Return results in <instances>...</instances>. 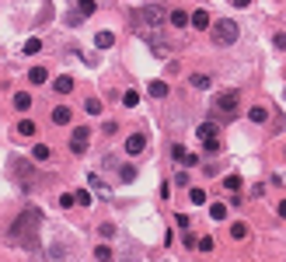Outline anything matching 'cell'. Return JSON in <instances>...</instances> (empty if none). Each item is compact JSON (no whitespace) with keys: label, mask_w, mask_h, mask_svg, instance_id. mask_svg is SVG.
Returning <instances> with one entry per match:
<instances>
[{"label":"cell","mask_w":286,"mask_h":262,"mask_svg":"<svg viewBox=\"0 0 286 262\" xmlns=\"http://www.w3.org/2000/svg\"><path fill=\"white\" fill-rule=\"evenodd\" d=\"M237 21H230V18H223L220 25H217V32H213V42L217 46H230V42H237Z\"/></svg>","instance_id":"cell-1"},{"label":"cell","mask_w":286,"mask_h":262,"mask_svg":"<svg viewBox=\"0 0 286 262\" xmlns=\"http://www.w3.org/2000/svg\"><path fill=\"white\" fill-rule=\"evenodd\" d=\"M140 18H143L150 28H160V25H164V7H157V4H147V7L140 11Z\"/></svg>","instance_id":"cell-2"},{"label":"cell","mask_w":286,"mask_h":262,"mask_svg":"<svg viewBox=\"0 0 286 262\" xmlns=\"http://www.w3.org/2000/svg\"><path fill=\"white\" fill-rule=\"evenodd\" d=\"M237 101H241V95H237V91H223V95H217L213 108H217V112H234V108H237Z\"/></svg>","instance_id":"cell-3"},{"label":"cell","mask_w":286,"mask_h":262,"mask_svg":"<svg viewBox=\"0 0 286 262\" xmlns=\"http://www.w3.org/2000/svg\"><path fill=\"white\" fill-rule=\"evenodd\" d=\"M88 143H91V130H73V136H70V151L73 154H84Z\"/></svg>","instance_id":"cell-4"},{"label":"cell","mask_w":286,"mask_h":262,"mask_svg":"<svg viewBox=\"0 0 286 262\" xmlns=\"http://www.w3.org/2000/svg\"><path fill=\"white\" fill-rule=\"evenodd\" d=\"M91 14H95V0H80V4L70 11V18H66V21H70V25H77V21H84V18H91Z\"/></svg>","instance_id":"cell-5"},{"label":"cell","mask_w":286,"mask_h":262,"mask_svg":"<svg viewBox=\"0 0 286 262\" xmlns=\"http://www.w3.org/2000/svg\"><path fill=\"white\" fill-rule=\"evenodd\" d=\"M143 147H147V136H143V133H133V136L126 140V154H140Z\"/></svg>","instance_id":"cell-6"},{"label":"cell","mask_w":286,"mask_h":262,"mask_svg":"<svg viewBox=\"0 0 286 262\" xmlns=\"http://www.w3.org/2000/svg\"><path fill=\"white\" fill-rule=\"evenodd\" d=\"M70 116H73V112H70L66 105H56V108H53V123H56V126H66Z\"/></svg>","instance_id":"cell-7"},{"label":"cell","mask_w":286,"mask_h":262,"mask_svg":"<svg viewBox=\"0 0 286 262\" xmlns=\"http://www.w3.org/2000/svg\"><path fill=\"white\" fill-rule=\"evenodd\" d=\"M217 133H220V130H217V123H202V126L195 130V136H199V140H217Z\"/></svg>","instance_id":"cell-8"},{"label":"cell","mask_w":286,"mask_h":262,"mask_svg":"<svg viewBox=\"0 0 286 262\" xmlns=\"http://www.w3.org/2000/svg\"><path fill=\"white\" fill-rule=\"evenodd\" d=\"M95 46H98V49H112V46H115V35H112V32H98V35H95Z\"/></svg>","instance_id":"cell-9"},{"label":"cell","mask_w":286,"mask_h":262,"mask_svg":"<svg viewBox=\"0 0 286 262\" xmlns=\"http://www.w3.org/2000/svg\"><path fill=\"white\" fill-rule=\"evenodd\" d=\"M248 119H252V123H265V119H269V108H265V105L248 108Z\"/></svg>","instance_id":"cell-10"},{"label":"cell","mask_w":286,"mask_h":262,"mask_svg":"<svg viewBox=\"0 0 286 262\" xmlns=\"http://www.w3.org/2000/svg\"><path fill=\"white\" fill-rule=\"evenodd\" d=\"M28 81H32V84H46V81H49V73H46V66H32V73H28Z\"/></svg>","instance_id":"cell-11"},{"label":"cell","mask_w":286,"mask_h":262,"mask_svg":"<svg viewBox=\"0 0 286 262\" xmlns=\"http://www.w3.org/2000/svg\"><path fill=\"white\" fill-rule=\"evenodd\" d=\"M49 154H53L49 143H35V147H32V158H35V161H49Z\"/></svg>","instance_id":"cell-12"},{"label":"cell","mask_w":286,"mask_h":262,"mask_svg":"<svg viewBox=\"0 0 286 262\" xmlns=\"http://www.w3.org/2000/svg\"><path fill=\"white\" fill-rule=\"evenodd\" d=\"M60 95H70L73 91V77H66V73H63V77H56V84H53Z\"/></svg>","instance_id":"cell-13"},{"label":"cell","mask_w":286,"mask_h":262,"mask_svg":"<svg viewBox=\"0 0 286 262\" xmlns=\"http://www.w3.org/2000/svg\"><path fill=\"white\" fill-rule=\"evenodd\" d=\"M14 108H18V112H28V108H32V95H28V91L14 95Z\"/></svg>","instance_id":"cell-14"},{"label":"cell","mask_w":286,"mask_h":262,"mask_svg":"<svg viewBox=\"0 0 286 262\" xmlns=\"http://www.w3.org/2000/svg\"><path fill=\"white\" fill-rule=\"evenodd\" d=\"M168 18H171V25H175V28H185V25H189V21H192V18H189V14H185V11H171V14H168Z\"/></svg>","instance_id":"cell-15"},{"label":"cell","mask_w":286,"mask_h":262,"mask_svg":"<svg viewBox=\"0 0 286 262\" xmlns=\"http://www.w3.org/2000/svg\"><path fill=\"white\" fill-rule=\"evenodd\" d=\"M192 25H195V28H206V25H210V14H206V11H192Z\"/></svg>","instance_id":"cell-16"},{"label":"cell","mask_w":286,"mask_h":262,"mask_svg":"<svg viewBox=\"0 0 286 262\" xmlns=\"http://www.w3.org/2000/svg\"><path fill=\"white\" fill-rule=\"evenodd\" d=\"M150 95H154V98H164V95H168V84H164V81H150Z\"/></svg>","instance_id":"cell-17"},{"label":"cell","mask_w":286,"mask_h":262,"mask_svg":"<svg viewBox=\"0 0 286 262\" xmlns=\"http://www.w3.org/2000/svg\"><path fill=\"white\" fill-rule=\"evenodd\" d=\"M84 112H88V116H101V101L98 98H88L84 101Z\"/></svg>","instance_id":"cell-18"},{"label":"cell","mask_w":286,"mask_h":262,"mask_svg":"<svg viewBox=\"0 0 286 262\" xmlns=\"http://www.w3.org/2000/svg\"><path fill=\"white\" fill-rule=\"evenodd\" d=\"M210 84H213V81L206 77V73H195V77H192V88H199V91H206Z\"/></svg>","instance_id":"cell-19"},{"label":"cell","mask_w":286,"mask_h":262,"mask_svg":"<svg viewBox=\"0 0 286 262\" xmlns=\"http://www.w3.org/2000/svg\"><path fill=\"white\" fill-rule=\"evenodd\" d=\"M210 217H213V220H223V217H227V203H213V206H210Z\"/></svg>","instance_id":"cell-20"},{"label":"cell","mask_w":286,"mask_h":262,"mask_svg":"<svg viewBox=\"0 0 286 262\" xmlns=\"http://www.w3.org/2000/svg\"><path fill=\"white\" fill-rule=\"evenodd\" d=\"M18 133H21V136H35V123L21 119V123H18Z\"/></svg>","instance_id":"cell-21"},{"label":"cell","mask_w":286,"mask_h":262,"mask_svg":"<svg viewBox=\"0 0 286 262\" xmlns=\"http://www.w3.org/2000/svg\"><path fill=\"white\" fill-rule=\"evenodd\" d=\"M95 259H98V262H108V259H112V248H108V245H98V248H95Z\"/></svg>","instance_id":"cell-22"},{"label":"cell","mask_w":286,"mask_h":262,"mask_svg":"<svg viewBox=\"0 0 286 262\" xmlns=\"http://www.w3.org/2000/svg\"><path fill=\"white\" fill-rule=\"evenodd\" d=\"M122 105H126V108L140 105V95H136V91H126V95H122Z\"/></svg>","instance_id":"cell-23"},{"label":"cell","mask_w":286,"mask_h":262,"mask_svg":"<svg viewBox=\"0 0 286 262\" xmlns=\"http://www.w3.org/2000/svg\"><path fill=\"white\" fill-rule=\"evenodd\" d=\"M189 199H192L195 206H202V203H206V193H202V189H189Z\"/></svg>","instance_id":"cell-24"},{"label":"cell","mask_w":286,"mask_h":262,"mask_svg":"<svg viewBox=\"0 0 286 262\" xmlns=\"http://www.w3.org/2000/svg\"><path fill=\"white\" fill-rule=\"evenodd\" d=\"M73 203H77V193H63V196H60V206H63V210H70Z\"/></svg>","instance_id":"cell-25"},{"label":"cell","mask_w":286,"mask_h":262,"mask_svg":"<svg viewBox=\"0 0 286 262\" xmlns=\"http://www.w3.org/2000/svg\"><path fill=\"white\" fill-rule=\"evenodd\" d=\"M119 178H122V182H133V178H136V168H129V164H122Z\"/></svg>","instance_id":"cell-26"},{"label":"cell","mask_w":286,"mask_h":262,"mask_svg":"<svg viewBox=\"0 0 286 262\" xmlns=\"http://www.w3.org/2000/svg\"><path fill=\"white\" fill-rule=\"evenodd\" d=\"M244 234H248V228H244V224H234V228H230V238H234V241H241Z\"/></svg>","instance_id":"cell-27"},{"label":"cell","mask_w":286,"mask_h":262,"mask_svg":"<svg viewBox=\"0 0 286 262\" xmlns=\"http://www.w3.org/2000/svg\"><path fill=\"white\" fill-rule=\"evenodd\" d=\"M223 185H227L230 193H237V189H241V178H237V175H227V178H223Z\"/></svg>","instance_id":"cell-28"},{"label":"cell","mask_w":286,"mask_h":262,"mask_svg":"<svg viewBox=\"0 0 286 262\" xmlns=\"http://www.w3.org/2000/svg\"><path fill=\"white\" fill-rule=\"evenodd\" d=\"M38 49H42V42H38V39H28V42H25V53H28V56H35Z\"/></svg>","instance_id":"cell-29"},{"label":"cell","mask_w":286,"mask_h":262,"mask_svg":"<svg viewBox=\"0 0 286 262\" xmlns=\"http://www.w3.org/2000/svg\"><path fill=\"white\" fill-rule=\"evenodd\" d=\"M98 234H101V238H112V234H115V224H98Z\"/></svg>","instance_id":"cell-30"},{"label":"cell","mask_w":286,"mask_h":262,"mask_svg":"<svg viewBox=\"0 0 286 262\" xmlns=\"http://www.w3.org/2000/svg\"><path fill=\"white\" fill-rule=\"evenodd\" d=\"M171 154H175L178 161H185V154H189V151H185V147H182V143H175V147H171Z\"/></svg>","instance_id":"cell-31"},{"label":"cell","mask_w":286,"mask_h":262,"mask_svg":"<svg viewBox=\"0 0 286 262\" xmlns=\"http://www.w3.org/2000/svg\"><path fill=\"white\" fill-rule=\"evenodd\" d=\"M199 252H213V238H199Z\"/></svg>","instance_id":"cell-32"},{"label":"cell","mask_w":286,"mask_h":262,"mask_svg":"<svg viewBox=\"0 0 286 262\" xmlns=\"http://www.w3.org/2000/svg\"><path fill=\"white\" fill-rule=\"evenodd\" d=\"M182 241H185V248H199V238H195V234H185Z\"/></svg>","instance_id":"cell-33"},{"label":"cell","mask_w":286,"mask_h":262,"mask_svg":"<svg viewBox=\"0 0 286 262\" xmlns=\"http://www.w3.org/2000/svg\"><path fill=\"white\" fill-rule=\"evenodd\" d=\"M220 151V140H206V154H217Z\"/></svg>","instance_id":"cell-34"},{"label":"cell","mask_w":286,"mask_h":262,"mask_svg":"<svg viewBox=\"0 0 286 262\" xmlns=\"http://www.w3.org/2000/svg\"><path fill=\"white\" fill-rule=\"evenodd\" d=\"M77 203L80 206H91V193H77Z\"/></svg>","instance_id":"cell-35"},{"label":"cell","mask_w":286,"mask_h":262,"mask_svg":"<svg viewBox=\"0 0 286 262\" xmlns=\"http://www.w3.org/2000/svg\"><path fill=\"white\" fill-rule=\"evenodd\" d=\"M199 164V154H185V168H195Z\"/></svg>","instance_id":"cell-36"},{"label":"cell","mask_w":286,"mask_h":262,"mask_svg":"<svg viewBox=\"0 0 286 262\" xmlns=\"http://www.w3.org/2000/svg\"><path fill=\"white\" fill-rule=\"evenodd\" d=\"M276 49H286V35H283V32L276 35Z\"/></svg>","instance_id":"cell-37"},{"label":"cell","mask_w":286,"mask_h":262,"mask_svg":"<svg viewBox=\"0 0 286 262\" xmlns=\"http://www.w3.org/2000/svg\"><path fill=\"white\" fill-rule=\"evenodd\" d=\"M230 4H234V7H248V4H252V0H230Z\"/></svg>","instance_id":"cell-38"}]
</instances>
